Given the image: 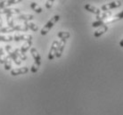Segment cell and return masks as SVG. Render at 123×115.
I'll list each match as a JSON object with an SVG mask.
<instances>
[{
    "label": "cell",
    "mask_w": 123,
    "mask_h": 115,
    "mask_svg": "<svg viewBox=\"0 0 123 115\" xmlns=\"http://www.w3.org/2000/svg\"><path fill=\"white\" fill-rule=\"evenodd\" d=\"M58 46H59V42L57 40H55L53 42L52 46H51V48H50V50H49V53H48V56H47L49 60H53L55 57Z\"/></svg>",
    "instance_id": "cell-4"
},
{
    "label": "cell",
    "mask_w": 123,
    "mask_h": 115,
    "mask_svg": "<svg viewBox=\"0 0 123 115\" xmlns=\"http://www.w3.org/2000/svg\"><path fill=\"white\" fill-rule=\"evenodd\" d=\"M107 30H108V26H107V25H104V26H102L100 29L96 30L94 32V37H101L102 35L105 34Z\"/></svg>",
    "instance_id": "cell-13"
},
{
    "label": "cell",
    "mask_w": 123,
    "mask_h": 115,
    "mask_svg": "<svg viewBox=\"0 0 123 115\" xmlns=\"http://www.w3.org/2000/svg\"><path fill=\"white\" fill-rule=\"evenodd\" d=\"M57 36H58V37H60L61 39L67 40L68 38L71 37V33L68 32V31H60V32L57 33Z\"/></svg>",
    "instance_id": "cell-16"
},
{
    "label": "cell",
    "mask_w": 123,
    "mask_h": 115,
    "mask_svg": "<svg viewBox=\"0 0 123 115\" xmlns=\"http://www.w3.org/2000/svg\"><path fill=\"white\" fill-rule=\"evenodd\" d=\"M15 31L11 27H0V33H9Z\"/></svg>",
    "instance_id": "cell-23"
},
{
    "label": "cell",
    "mask_w": 123,
    "mask_h": 115,
    "mask_svg": "<svg viewBox=\"0 0 123 115\" xmlns=\"http://www.w3.org/2000/svg\"><path fill=\"white\" fill-rule=\"evenodd\" d=\"M123 19V11L122 12H119L118 14L116 15H113V16H111L110 18H108L106 21H105V25H107V24H110V23H112V22H115L119 21V20H121Z\"/></svg>",
    "instance_id": "cell-7"
},
{
    "label": "cell",
    "mask_w": 123,
    "mask_h": 115,
    "mask_svg": "<svg viewBox=\"0 0 123 115\" xmlns=\"http://www.w3.org/2000/svg\"><path fill=\"white\" fill-rule=\"evenodd\" d=\"M21 12V10L18 8H6V9H0V15L1 14H11V15H14V14H18Z\"/></svg>",
    "instance_id": "cell-6"
},
{
    "label": "cell",
    "mask_w": 123,
    "mask_h": 115,
    "mask_svg": "<svg viewBox=\"0 0 123 115\" xmlns=\"http://www.w3.org/2000/svg\"><path fill=\"white\" fill-rule=\"evenodd\" d=\"M5 70L6 71H9V70H11V68H12V59L10 58L9 55L6 56V62H5Z\"/></svg>",
    "instance_id": "cell-19"
},
{
    "label": "cell",
    "mask_w": 123,
    "mask_h": 115,
    "mask_svg": "<svg viewBox=\"0 0 123 115\" xmlns=\"http://www.w3.org/2000/svg\"><path fill=\"white\" fill-rule=\"evenodd\" d=\"M24 25H26L30 30H31L34 31V32H36V31L38 30V27H37L35 23H32V22H25Z\"/></svg>",
    "instance_id": "cell-21"
},
{
    "label": "cell",
    "mask_w": 123,
    "mask_h": 115,
    "mask_svg": "<svg viewBox=\"0 0 123 115\" xmlns=\"http://www.w3.org/2000/svg\"><path fill=\"white\" fill-rule=\"evenodd\" d=\"M2 23H3V21H2V18L0 17V27H2Z\"/></svg>",
    "instance_id": "cell-27"
},
{
    "label": "cell",
    "mask_w": 123,
    "mask_h": 115,
    "mask_svg": "<svg viewBox=\"0 0 123 115\" xmlns=\"http://www.w3.org/2000/svg\"><path fill=\"white\" fill-rule=\"evenodd\" d=\"M21 3L20 0H9V1H1L0 2V9H6L8 6L14 5V4Z\"/></svg>",
    "instance_id": "cell-11"
},
{
    "label": "cell",
    "mask_w": 123,
    "mask_h": 115,
    "mask_svg": "<svg viewBox=\"0 0 123 115\" xmlns=\"http://www.w3.org/2000/svg\"><path fill=\"white\" fill-rule=\"evenodd\" d=\"M65 45H66V40L65 39H61V41L59 42V46L58 48H57V52H56L55 57L57 58H60L63 53V50H64Z\"/></svg>",
    "instance_id": "cell-10"
},
{
    "label": "cell",
    "mask_w": 123,
    "mask_h": 115,
    "mask_svg": "<svg viewBox=\"0 0 123 115\" xmlns=\"http://www.w3.org/2000/svg\"><path fill=\"white\" fill-rule=\"evenodd\" d=\"M38 67H39V66L34 62L33 64H32V66H31V72H32V73H36V72L38 71Z\"/></svg>",
    "instance_id": "cell-24"
},
{
    "label": "cell",
    "mask_w": 123,
    "mask_h": 115,
    "mask_svg": "<svg viewBox=\"0 0 123 115\" xmlns=\"http://www.w3.org/2000/svg\"><path fill=\"white\" fill-rule=\"evenodd\" d=\"M15 19L17 20H22L25 22H29L34 19V16L32 14H19V15L15 16Z\"/></svg>",
    "instance_id": "cell-14"
},
{
    "label": "cell",
    "mask_w": 123,
    "mask_h": 115,
    "mask_svg": "<svg viewBox=\"0 0 123 115\" xmlns=\"http://www.w3.org/2000/svg\"><path fill=\"white\" fill-rule=\"evenodd\" d=\"M121 5H122V2H121V1H112V2H110V3L106 4V5H104V6L101 7V11L108 12V10L118 8V7H120Z\"/></svg>",
    "instance_id": "cell-3"
},
{
    "label": "cell",
    "mask_w": 123,
    "mask_h": 115,
    "mask_svg": "<svg viewBox=\"0 0 123 115\" xmlns=\"http://www.w3.org/2000/svg\"><path fill=\"white\" fill-rule=\"evenodd\" d=\"M14 52H15L17 57H18V58L21 60V61H25V60L27 59V56L25 55V54L22 53V51H21V49H19V48H16V49H14Z\"/></svg>",
    "instance_id": "cell-17"
},
{
    "label": "cell",
    "mask_w": 123,
    "mask_h": 115,
    "mask_svg": "<svg viewBox=\"0 0 123 115\" xmlns=\"http://www.w3.org/2000/svg\"><path fill=\"white\" fill-rule=\"evenodd\" d=\"M6 52L8 53V55L10 56V58L13 61V62H14L15 64H17V65H20V64H21V62H22V61L17 57L15 52H14V50L12 48V47H11L10 45H6Z\"/></svg>",
    "instance_id": "cell-2"
},
{
    "label": "cell",
    "mask_w": 123,
    "mask_h": 115,
    "mask_svg": "<svg viewBox=\"0 0 123 115\" xmlns=\"http://www.w3.org/2000/svg\"><path fill=\"white\" fill-rule=\"evenodd\" d=\"M13 40L14 41H32V36L31 35H28V34H18L16 33L13 36Z\"/></svg>",
    "instance_id": "cell-5"
},
{
    "label": "cell",
    "mask_w": 123,
    "mask_h": 115,
    "mask_svg": "<svg viewBox=\"0 0 123 115\" xmlns=\"http://www.w3.org/2000/svg\"><path fill=\"white\" fill-rule=\"evenodd\" d=\"M59 19H60V16L59 15H55L54 17H52V18L50 19L48 22H46V24L43 27V29L41 30V31H40V34L41 35H46L48 32L50 31V30L53 28V26L55 24L56 22L59 21Z\"/></svg>",
    "instance_id": "cell-1"
},
{
    "label": "cell",
    "mask_w": 123,
    "mask_h": 115,
    "mask_svg": "<svg viewBox=\"0 0 123 115\" xmlns=\"http://www.w3.org/2000/svg\"><path fill=\"white\" fill-rule=\"evenodd\" d=\"M29 72L28 67H21V68L13 69L11 71V75L12 76H17L21 74H26Z\"/></svg>",
    "instance_id": "cell-9"
},
{
    "label": "cell",
    "mask_w": 123,
    "mask_h": 115,
    "mask_svg": "<svg viewBox=\"0 0 123 115\" xmlns=\"http://www.w3.org/2000/svg\"><path fill=\"white\" fill-rule=\"evenodd\" d=\"M31 53L34 59V62H35L36 64H37L38 66H40V64H41V57H40L39 54H38V52L37 51V49H36L35 47H32L31 49Z\"/></svg>",
    "instance_id": "cell-8"
},
{
    "label": "cell",
    "mask_w": 123,
    "mask_h": 115,
    "mask_svg": "<svg viewBox=\"0 0 123 115\" xmlns=\"http://www.w3.org/2000/svg\"><path fill=\"white\" fill-rule=\"evenodd\" d=\"M111 16V12H105V13H101V14H99V15H96V19H97V21H103V22H105L106 21L108 18H110Z\"/></svg>",
    "instance_id": "cell-15"
},
{
    "label": "cell",
    "mask_w": 123,
    "mask_h": 115,
    "mask_svg": "<svg viewBox=\"0 0 123 115\" xmlns=\"http://www.w3.org/2000/svg\"><path fill=\"white\" fill-rule=\"evenodd\" d=\"M84 8H85L86 11L92 12V13H94L95 15H99V14L102 13L101 10L99 9V8H97V7H95V6H91V5H86V6H84Z\"/></svg>",
    "instance_id": "cell-12"
},
{
    "label": "cell",
    "mask_w": 123,
    "mask_h": 115,
    "mask_svg": "<svg viewBox=\"0 0 123 115\" xmlns=\"http://www.w3.org/2000/svg\"><path fill=\"white\" fill-rule=\"evenodd\" d=\"M12 40H13L12 36H2V35H0V41L1 42H10V41Z\"/></svg>",
    "instance_id": "cell-22"
},
{
    "label": "cell",
    "mask_w": 123,
    "mask_h": 115,
    "mask_svg": "<svg viewBox=\"0 0 123 115\" xmlns=\"http://www.w3.org/2000/svg\"><path fill=\"white\" fill-rule=\"evenodd\" d=\"M120 47H123V38L120 40Z\"/></svg>",
    "instance_id": "cell-26"
},
{
    "label": "cell",
    "mask_w": 123,
    "mask_h": 115,
    "mask_svg": "<svg viewBox=\"0 0 123 115\" xmlns=\"http://www.w3.org/2000/svg\"><path fill=\"white\" fill-rule=\"evenodd\" d=\"M53 4H54V0H48L46 2V7L47 9H50L53 6Z\"/></svg>",
    "instance_id": "cell-25"
},
{
    "label": "cell",
    "mask_w": 123,
    "mask_h": 115,
    "mask_svg": "<svg viewBox=\"0 0 123 115\" xmlns=\"http://www.w3.org/2000/svg\"><path fill=\"white\" fill-rule=\"evenodd\" d=\"M31 45H32V41H28V42H25V43L22 45V47H21V51H22L23 54L26 53V52H27V51L31 48Z\"/></svg>",
    "instance_id": "cell-20"
},
{
    "label": "cell",
    "mask_w": 123,
    "mask_h": 115,
    "mask_svg": "<svg viewBox=\"0 0 123 115\" xmlns=\"http://www.w3.org/2000/svg\"><path fill=\"white\" fill-rule=\"evenodd\" d=\"M31 9L33 10V11H35L36 12H37V13H40V12H43V9H42L37 3H35V2H31Z\"/></svg>",
    "instance_id": "cell-18"
}]
</instances>
